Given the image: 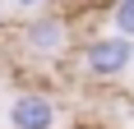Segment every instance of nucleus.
Listing matches in <instances>:
<instances>
[{"mask_svg": "<svg viewBox=\"0 0 134 129\" xmlns=\"http://www.w3.org/2000/svg\"><path fill=\"white\" fill-rule=\"evenodd\" d=\"M14 5H19V9H28V14H37L42 5H51V0H14Z\"/></svg>", "mask_w": 134, "mask_h": 129, "instance_id": "nucleus-5", "label": "nucleus"}, {"mask_svg": "<svg viewBox=\"0 0 134 129\" xmlns=\"http://www.w3.org/2000/svg\"><path fill=\"white\" fill-rule=\"evenodd\" d=\"M111 28L134 37V0H111Z\"/></svg>", "mask_w": 134, "mask_h": 129, "instance_id": "nucleus-4", "label": "nucleus"}, {"mask_svg": "<svg viewBox=\"0 0 134 129\" xmlns=\"http://www.w3.org/2000/svg\"><path fill=\"white\" fill-rule=\"evenodd\" d=\"M130 64H134V37H125V32H116V28L83 42V74L97 78V83L120 78Z\"/></svg>", "mask_w": 134, "mask_h": 129, "instance_id": "nucleus-1", "label": "nucleus"}, {"mask_svg": "<svg viewBox=\"0 0 134 129\" xmlns=\"http://www.w3.org/2000/svg\"><path fill=\"white\" fill-rule=\"evenodd\" d=\"M65 46H69V23L60 14H42L37 9V19L23 23V51L32 60H55V55H65Z\"/></svg>", "mask_w": 134, "mask_h": 129, "instance_id": "nucleus-2", "label": "nucleus"}, {"mask_svg": "<svg viewBox=\"0 0 134 129\" xmlns=\"http://www.w3.org/2000/svg\"><path fill=\"white\" fill-rule=\"evenodd\" d=\"M9 129H55V102L46 92H19L9 102Z\"/></svg>", "mask_w": 134, "mask_h": 129, "instance_id": "nucleus-3", "label": "nucleus"}, {"mask_svg": "<svg viewBox=\"0 0 134 129\" xmlns=\"http://www.w3.org/2000/svg\"><path fill=\"white\" fill-rule=\"evenodd\" d=\"M0 28H5V14H0Z\"/></svg>", "mask_w": 134, "mask_h": 129, "instance_id": "nucleus-6", "label": "nucleus"}]
</instances>
